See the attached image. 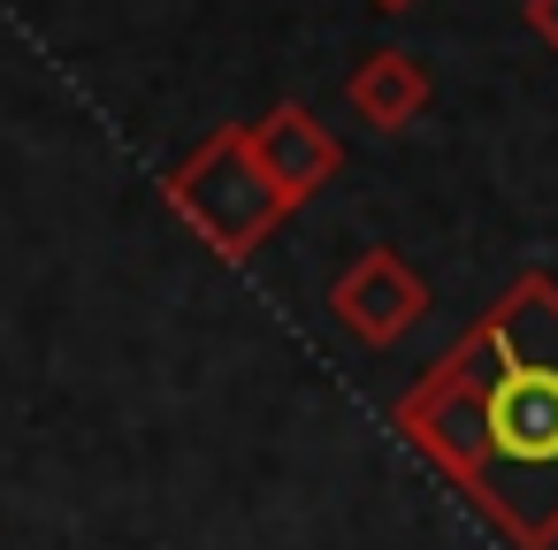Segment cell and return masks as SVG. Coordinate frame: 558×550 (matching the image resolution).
<instances>
[{
    "label": "cell",
    "mask_w": 558,
    "mask_h": 550,
    "mask_svg": "<svg viewBox=\"0 0 558 550\" xmlns=\"http://www.w3.org/2000/svg\"><path fill=\"white\" fill-rule=\"evenodd\" d=\"M390 428L505 550H558V276L520 268L390 405Z\"/></svg>",
    "instance_id": "1"
},
{
    "label": "cell",
    "mask_w": 558,
    "mask_h": 550,
    "mask_svg": "<svg viewBox=\"0 0 558 550\" xmlns=\"http://www.w3.org/2000/svg\"><path fill=\"white\" fill-rule=\"evenodd\" d=\"M161 199H169V215H177L215 260H245V253H260L268 230L291 215V199H283V192L268 184V169L253 161L245 123L207 131V138L169 169Z\"/></svg>",
    "instance_id": "2"
},
{
    "label": "cell",
    "mask_w": 558,
    "mask_h": 550,
    "mask_svg": "<svg viewBox=\"0 0 558 550\" xmlns=\"http://www.w3.org/2000/svg\"><path fill=\"white\" fill-rule=\"evenodd\" d=\"M329 314L344 337H360L367 352H390L421 314H428V283L413 276V260L398 245H367L337 283H329Z\"/></svg>",
    "instance_id": "3"
},
{
    "label": "cell",
    "mask_w": 558,
    "mask_h": 550,
    "mask_svg": "<svg viewBox=\"0 0 558 550\" xmlns=\"http://www.w3.org/2000/svg\"><path fill=\"white\" fill-rule=\"evenodd\" d=\"M245 138H253V161L268 169V184H276L291 207H306L314 192H329L337 169H344V146H337L329 123H322L314 108H299V100H276L260 123H245Z\"/></svg>",
    "instance_id": "4"
},
{
    "label": "cell",
    "mask_w": 558,
    "mask_h": 550,
    "mask_svg": "<svg viewBox=\"0 0 558 550\" xmlns=\"http://www.w3.org/2000/svg\"><path fill=\"white\" fill-rule=\"evenodd\" d=\"M428 70H421V54H405V47H367L360 62H352V77H344V108L367 123V131H383V138H398V131H413L421 123V108H428Z\"/></svg>",
    "instance_id": "5"
},
{
    "label": "cell",
    "mask_w": 558,
    "mask_h": 550,
    "mask_svg": "<svg viewBox=\"0 0 558 550\" xmlns=\"http://www.w3.org/2000/svg\"><path fill=\"white\" fill-rule=\"evenodd\" d=\"M520 16H527V32L558 54V0H520Z\"/></svg>",
    "instance_id": "6"
},
{
    "label": "cell",
    "mask_w": 558,
    "mask_h": 550,
    "mask_svg": "<svg viewBox=\"0 0 558 550\" xmlns=\"http://www.w3.org/2000/svg\"><path fill=\"white\" fill-rule=\"evenodd\" d=\"M367 9H383V16H398V9H413V0H367Z\"/></svg>",
    "instance_id": "7"
}]
</instances>
